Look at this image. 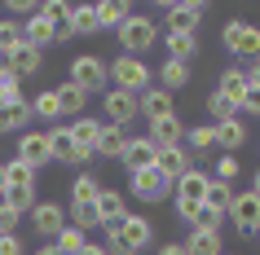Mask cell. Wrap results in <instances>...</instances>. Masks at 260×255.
I'll use <instances>...</instances> for the list:
<instances>
[{
	"instance_id": "cell-4",
	"label": "cell",
	"mask_w": 260,
	"mask_h": 255,
	"mask_svg": "<svg viewBox=\"0 0 260 255\" xmlns=\"http://www.w3.org/2000/svg\"><path fill=\"white\" fill-rule=\"evenodd\" d=\"M207 185H212V172H199V167H190V172L172 185V198H177V215H181V220H190L194 207H203Z\"/></svg>"
},
{
	"instance_id": "cell-14",
	"label": "cell",
	"mask_w": 260,
	"mask_h": 255,
	"mask_svg": "<svg viewBox=\"0 0 260 255\" xmlns=\"http://www.w3.org/2000/svg\"><path fill=\"white\" fill-rule=\"evenodd\" d=\"M154 141L150 136H128V145H123V167H128V176H137V172H146V167H154Z\"/></svg>"
},
{
	"instance_id": "cell-1",
	"label": "cell",
	"mask_w": 260,
	"mask_h": 255,
	"mask_svg": "<svg viewBox=\"0 0 260 255\" xmlns=\"http://www.w3.org/2000/svg\"><path fill=\"white\" fill-rule=\"evenodd\" d=\"M106 75L119 93H133L141 97L146 88H154V70L141 62V57H128V53H115V62H106Z\"/></svg>"
},
{
	"instance_id": "cell-5",
	"label": "cell",
	"mask_w": 260,
	"mask_h": 255,
	"mask_svg": "<svg viewBox=\"0 0 260 255\" xmlns=\"http://www.w3.org/2000/svg\"><path fill=\"white\" fill-rule=\"evenodd\" d=\"M154 18H141V14H133L128 22L119 27V53H128V57H141L146 49L154 44Z\"/></svg>"
},
{
	"instance_id": "cell-22",
	"label": "cell",
	"mask_w": 260,
	"mask_h": 255,
	"mask_svg": "<svg viewBox=\"0 0 260 255\" xmlns=\"http://www.w3.org/2000/svg\"><path fill=\"white\" fill-rule=\"evenodd\" d=\"M123 145H128V132H123V128H115V123H102L93 154H102V159H123Z\"/></svg>"
},
{
	"instance_id": "cell-50",
	"label": "cell",
	"mask_w": 260,
	"mask_h": 255,
	"mask_svg": "<svg viewBox=\"0 0 260 255\" xmlns=\"http://www.w3.org/2000/svg\"><path fill=\"white\" fill-rule=\"evenodd\" d=\"M247 70V84H251V88H260V62H251V66H243Z\"/></svg>"
},
{
	"instance_id": "cell-20",
	"label": "cell",
	"mask_w": 260,
	"mask_h": 255,
	"mask_svg": "<svg viewBox=\"0 0 260 255\" xmlns=\"http://www.w3.org/2000/svg\"><path fill=\"white\" fill-rule=\"evenodd\" d=\"M36 14L53 27V40H71V5L67 0H44Z\"/></svg>"
},
{
	"instance_id": "cell-37",
	"label": "cell",
	"mask_w": 260,
	"mask_h": 255,
	"mask_svg": "<svg viewBox=\"0 0 260 255\" xmlns=\"http://www.w3.org/2000/svg\"><path fill=\"white\" fill-rule=\"evenodd\" d=\"M18 44H22V22L0 18V62H5V53H14Z\"/></svg>"
},
{
	"instance_id": "cell-24",
	"label": "cell",
	"mask_w": 260,
	"mask_h": 255,
	"mask_svg": "<svg viewBox=\"0 0 260 255\" xmlns=\"http://www.w3.org/2000/svg\"><path fill=\"white\" fill-rule=\"evenodd\" d=\"M141 115H146V119H168V115H177V101H172V93H164V88H146V93H141Z\"/></svg>"
},
{
	"instance_id": "cell-30",
	"label": "cell",
	"mask_w": 260,
	"mask_h": 255,
	"mask_svg": "<svg viewBox=\"0 0 260 255\" xmlns=\"http://www.w3.org/2000/svg\"><path fill=\"white\" fill-rule=\"evenodd\" d=\"M154 75H159V88H164V93H177V88H185V84H190L194 70L185 66V62H164Z\"/></svg>"
},
{
	"instance_id": "cell-52",
	"label": "cell",
	"mask_w": 260,
	"mask_h": 255,
	"mask_svg": "<svg viewBox=\"0 0 260 255\" xmlns=\"http://www.w3.org/2000/svg\"><path fill=\"white\" fill-rule=\"evenodd\" d=\"M31 255H62V251H53V242H49V246H36Z\"/></svg>"
},
{
	"instance_id": "cell-53",
	"label": "cell",
	"mask_w": 260,
	"mask_h": 255,
	"mask_svg": "<svg viewBox=\"0 0 260 255\" xmlns=\"http://www.w3.org/2000/svg\"><path fill=\"white\" fill-rule=\"evenodd\" d=\"M251 194L260 198V167H256V176H251Z\"/></svg>"
},
{
	"instance_id": "cell-35",
	"label": "cell",
	"mask_w": 260,
	"mask_h": 255,
	"mask_svg": "<svg viewBox=\"0 0 260 255\" xmlns=\"http://www.w3.org/2000/svg\"><path fill=\"white\" fill-rule=\"evenodd\" d=\"M230 202H234V185H225V180H212V185H207V198H203L207 211L225 215V211H230Z\"/></svg>"
},
{
	"instance_id": "cell-38",
	"label": "cell",
	"mask_w": 260,
	"mask_h": 255,
	"mask_svg": "<svg viewBox=\"0 0 260 255\" xmlns=\"http://www.w3.org/2000/svg\"><path fill=\"white\" fill-rule=\"evenodd\" d=\"M181 145L199 150V154H203V150H212V145H216V132H212V123H199V128H185V141H181Z\"/></svg>"
},
{
	"instance_id": "cell-7",
	"label": "cell",
	"mask_w": 260,
	"mask_h": 255,
	"mask_svg": "<svg viewBox=\"0 0 260 255\" xmlns=\"http://www.w3.org/2000/svg\"><path fill=\"white\" fill-rule=\"evenodd\" d=\"M230 225L243 233V238H256L260 233V198L247 189V194H234V202H230Z\"/></svg>"
},
{
	"instance_id": "cell-10",
	"label": "cell",
	"mask_w": 260,
	"mask_h": 255,
	"mask_svg": "<svg viewBox=\"0 0 260 255\" xmlns=\"http://www.w3.org/2000/svg\"><path fill=\"white\" fill-rule=\"evenodd\" d=\"M115 233H119V242H123V246H128L133 255L146 251V246L154 242V225L146 220V215H137V211H128V215H123L119 225H115Z\"/></svg>"
},
{
	"instance_id": "cell-28",
	"label": "cell",
	"mask_w": 260,
	"mask_h": 255,
	"mask_svg": "<svg viewBox=\"0 0 260 255\" xmlns=\"http://www.w3.org/2000/svg\"><path fill=\"white\" fill-rule=\"evenodd\" d=\"M22 44H31V49H49V44H53V27H49V22H44L40 14H31L27 22H22Z\"/></svg>"
},
{
	"instance_id": "cell-55",
	"label": "cell",
	"mask_w": 260,
	"mask_h": 255,
	"mask_svg": "<svg viewBox=\"0 0 260 255\" xmlns=\"http://www.w3.org/2000/svg\"><path fill=\"white\" fill-rule=\"evenodd\" d=\"M256 238H260V233H256Z\"/></svg>"
},
{
	"instance_id": "cell-19",
	"label": "cell",
	"mask_w": 260,
	"mask_h": 255,
	"mask_svg": "<svg viewBox=\"0 0 260 255\" xmlns=\"http://www.w3.org/2000/svg\"><path fill=\"white\" fill-rule=\"evenodd\" d=\"M67 132H71V141L80 145L84 159H93V145H97V132H102V119H93V115H80V119H71V123H67Z\"/></svg>"
},
{
	"instance_id": "cell-32",
	"label": "cell",
	"mask_w": 260,
	"mask_h": 255,
	"mask_svg": "<svg viewBox=\"0 0 260 255\" xmlns=\"http://www.w3.org/2000/svg\"><path fill=\"white\" fill-rule=\"evenodd\" d=\"M97 189H102V180H97L93 172H84V176H75V180H71V207H93V198H97Z\"/></svg>"
},
{
	"instance_id": "cell-39",
	"label": "cell",
	"mask_w": 260,
	"mask_h": 255,
	"mask_svg": "<svg viewBox=\"0 0 260 255\" xmlns=\"http://www.w3.org/2000/svg\"><path fill=\"white\" fill-rule=\"evenodd\" d=\"M84 242H88V238H84L80 229H71V225H67V229L53 238V251H62V255H80V251H84Z\"/></svg>"
},
{
	"instance_id": "cell-47",
	"label": "cell",
	"mask_w": 260,
	"mask_h": 255,
	"mask_svg": "<svg viewBox=\"0 0 260 255\" xmlns=\"http://www.w3.org/2000/svg\"><path fill=\"white\" fill-rule=\"evenodd\" d=\"M0 255H27V246H22V238H0Z\"/></svg>"
},
{
	"instance_id": "cell-46",
	"label": "cell",
	"mask_w": 260,
	"mask_h": 255,
	"mask_svg": "<svg viewBox=\"0 0 260 255\" xmlns=\"http://www.w3.org/2000/svg\"><path fill=\"white\" fill-rule=\"evenodd\" d=\"M36 9H40L36 0H9V18H31Z\"/></svg>"
},
{
	"instance_id": "cell-43",
	"label": "cell",
	"mask_w": 260,
	"mask_h": 255,
	"mask_svg": "<svg viewBox=\"0 0 260 255\" xmlns=\"http://www.w3.org/2000/svg\"><path fill=\"white\" fill-rule=\"evenodd\" d=\"M18 97H22V80L0 66V101H18Z\"/></svg>"
},
{
	"instance_id": "cell-2",
	"label": "cell",
	"mask_w": 260,
	"mask_h": 255,
	"mask_svg": "<svg viewBox=\"0 0 260 255\" xmlns=\"http://www.w3.org/2000/svg\"><path fill=\"white\" fill-rule=\"evenodd\" d=\"M220 44H225V53H234V57H251V62H260V27H256V22L230 18V22L220 27Z\"/></svg>"
},
{
	"instance_id": "cell-45",
	"label": "cell",
	"mask_w": 260,
	"mask_h": 255,
	"mask_svg": "<svg viewBox=\"0 0 260 255\" xmlns=\"http://www.w3.org/2000/svg\"><path fill=\"white\" fill-rule=\"evenodd\" d=\"M18 220H22V211H14V207L0 202V238H14V233H18Z\"/></svg>"
},
{
	"instance_id": "cell-33",
	"label": "cell",
	"mask_w": 260,
	"mask_h": 255,
	"mask_svg": "<svg viewBox=\"0 0 260 255\" xmlns=\"http://www.w3.org/2000/svg\"><path fill=\"white\" fill-rule=\"evenodd\" d=\"M0 202L5 207H14V211L27 215L31 207H36V185H5V194H0Z\"/></svg>"
},
{
	"instance_id": "cell-11",
	"label": "cell",
	"mask_w": 260,
	"mask_h": 255,
	"mask_svg": "<svg viewBox=\"0 0 260 255\" xmlns=\"http://www.w3.org/2000/svg\"><path fill=\"white\" fill-rule=\"evenodd\" d=\"M168 194H172V180H168L159 167H146V172L133 176V198H141V202H164Z\"/></svg>"
},
{
	"instance_id": "cell-8",
	"label": "cell",
	"mask_w": 260,
	"mask_h": 255,
	"mask_svg": "<svg viewBox=\"0 0 260 255\" xmlns=\"http://www.w3.org/2000/svg\"><path fill=\"white\" fill-rule=\"evenodd\" d=\"M102 110H106V119L115 123V128H128V123L141 115V97L119 93V88H106V93H102Z\"/></svg>"
},
{
	"instance_id": "cell-40",
	"label": "cell",
	"mask_w": 260,
	"mask_h": 255,
	"mask_svg": "<svg viewBox=\"0 0 260 255\" xmlns=\"http://www.w3.org/2000/svg\"><path fill=\"white\" fill-rule=\"evenodd\" d=\"M207 115H212V119H216V123H225V119H238V106H234L230 97L212 93V97H207Z\"/></svg>"
},
{
	"instance_id": "cell-21",
	"label": "cell",
	"mask_w": 260,
	"mask_h": 255,
	"mask_svg": "<svg viewBox=\"0 0 260 255\" xmlns=\"http://www.w3.org/2000/svg\"><path fill=\"white\" fill-rule=\"evenodd\" d=\"M212 132H216V145H220V154H238V150L247 145V123H243V119L212 123Z\"/></svg>"
},
{
	"instance_id": "cell-56",
	"label": "cell",
	"mask_w": 260,
	"mask_h": 255,
	"mask_svg": "<svg viewBox=\"0 0 260 255\" xmlns=\"http://www.w3.org/2000/svg\"><path fill=\"white\" fill-rule=\"evenodd\" d=\"M220 255H225V251H220Z\"/></svg>"
},
{
	"instance_id": "cell-29",
	"label": "cell",
	"mask_w": 260,
	"mask_h": 255,
	"mask_svg": "<svg viewBox=\"0 0 260 255\" xmlns=\"http://www.w3.org/2000/svg\"><path fill=\"white\" fill-rule=\"evenodd\" d=\"M97 5H71V35H97Z\"/></svg>"
},
{
	"instance_id": "cell-31",
	"label": "cell",
	"mask_w": 260,
	"mask_h": 255,
	"mask_svg": "<svg viewBox=\"0 0 260 255\" xmlns=\"http://www.w3.org/2000/svg\"><path fill=\"white\" fill-rule=\"evenodd\" d=\"M164 49H168V62H185V66L199 57V40L194 35H164Z\"/></svg>"
},
{
	"instance_id": "cell-6",
	"label": "cell",
	"mask_w": 260,
	"mask_h": 255,
	"mask_svg": "<svg viewBox=\"0 0 260 255\" xmlns=\"http://www.w3.org/2000/svg\"><path fill=\"white\" fill-rule=\"evenodd\" d=\"M27 215H31V229H36L40 238H49V242L67 229V207L53 202V198H36V207H31Z\"/></svg>"
},
{
	"instance_id": "cell-41",
	"label": "cell",
	"mask_w": 260,
	"mask_h": 255,
	"mask_svg": "<svg viewBox=\"0 0 260 255\" xmlns=\"http://www.w3.org/2000/svg\"><path fill=\"white\" fill-rule=\"evenodd\" d=\"M5 185H36V172H31L27 163L9 159V163H5Z\"/></svg>"
},
{
	"instance_id": "cell-15",
	"label": "cell",
	"mask_w": 260,
	"mask_h": 255,
	"mask_svg": "<svg viewBox=\"0 0 260 255\" xmlns=\"http://www.w3.org/2000/svg\"><path fill=\"white\" fill-rule=\"evenodd\" d=\"M93 211H97V220H102V229H106V225H119L123 215H128V198H123L119 189H97Z\"/></svg>"
},
{
	"instance_id": "cell-12",
	"label": "cell",
	"mask_w": 260,
	"mask_h": 255,
	"mask_svg": "<svg viewBox=\"0 0 260 255\" xmlns=\"http://www.w3.org/2000/svg\"><path fill=\"white\" fill-rule=\"evenodd\" d=\"M14 159L27 163L31 172H36V167H44V163H53V159H49V136H44V132H18Z\"/></svg>"
},
{
	"instance_id": "cell-9",
	"label": "cell",
	"mask_w": 260,
	"mask_h": 255,
	"mask_svg": "<svg viewBox=\"0 0 260 255\" xmlns=\"http://www.w3.org/2000/svg\"><path fill=\"white\" fill-rule=\"evenodd\" d=\"M207 5L203 0H181V5H168V35H194L199 22H203Z\"/></svg>"
},
{
	"instance_id": "cell-13",
	"label": "cell",
	"mask_w": 260,
	"mask_h": 255,
	"mask_svg": "<svg viewBox=\"0 0 260 255\" xmlns=\"http://www.w3.org/2000/svg\"><path fill=\"white\" fill-rule=\"evenodd\" d=\"M44 136H49V159H53V163H71V167H75V163H88V159L80 154V145L71 141L67 123H53Z\"/></svg>"
},
{
	"instance_id": "cell-18",
	"label": "cell",
	"mask_w": 260,
	"mask_h": 255,
	"mask_svg": "<svg viewBox=\"0 0 260 255\" xmlns=\"http://www.w3.org/2000/svg\"><path fill=\"white\" fill-rule=\"evenodd\" d=\"M40 62H44L40 49H31V44H18L14 53H5V62H0V66L14 70L18 80H27V75H36V70H40Z\"/></svg>"
},
{
	"instance_id": "cell-54",
	"label": "cell",
	"mask_w": 260,
	"mask_h": 255,
	"mask_svg": "<svg viewBox=\"0 0 260 255\" xmlns=\"http://www.w3.org/2000/svg\"><path fill=\"white\" fill-rule=\"evenodd\" d=\"M0 194H5V163H0Z\"/></svg>"
},
{
	"instance_id": "cell-49",
	"label": "cell",
	"mask_w": 260,
	"mask_h": 255,
	"mask_svg": "<svg viewBox=\"0 0 260 255\" xmlns=\"http://www.w3.org/2000/svg\"><path fill=\"white\" fill-rule=\"evenodd\" d=\"M154 255H185V246H181V242H164Z\"/></svg>"
},
{
	"instance_id": "cell-48",
	"label": "cell",
	"mask_w": 260,
	"mask_h": 255,
	"mask_svg": "<svg viewBox=\"0 0 260 255\" xmlns=\"http://www.w3.org/2000/svg\"><path fill=\"white\" fill-rule=\"evenodd\" d=\"M238 110H247V115H260V88H247V97L238 101Z\"/></svg>"
},
{
	"instance_id": "cell-3",
	"label": "cell",
	"mask_w": 260,
	"mask_h": 255,
	"mask_svg": "<svg viewBox=\"0 0 260 255\" xmlns=\"http://www.w3.org/2000/svg\"><path fill=\"white\" fill-rule=\"evenodd\" d=\"M71 84H75L84 97H88V93H106V88H110L106 62H102L97 53H80V57H71Z\"/></svg>"
},
{
	"instance_id": "cell-27",
	"label": "cell",
	"mask_w": 260,
	"mask_h": 255,
	"mask_svg": "<svg viewBox=\"0 0 260 255\" xmlns=\"http://www.w3.org/2000/svg\"><path fill=\"white\" fill-rule=\"evenodd\" d=\"M247 88H251V84H247V70H243V66H230V70H220V84H216V93H220V97H230L234 106H238V101L247 97Z\"/></svg>"
},
{
	"instance_id": "cell-36",
	"label": "cell",
	"mask_w": 260,
	"mask_h": 255,
	"mask_svg": "<svg viewBox=\"0 0 260 255\" xmlns=\"http://www.w3.org/2000/svg\"><path fill=\"white\" fill-rule=\"evenodd\" d=\"M31 119H44V123H57V119H62V110H57V97H53V88L36 93V101H31Z\"/></svg>"
},
{
	"instance_id": "cell-16",
	"label": "cell",
	"mask_w": 260,
	"mask_h": 255,
	"mask_svg": "<svg viewBox=\"0 0 260 255\" xmlns=\"http://www.w3.org/2000/svg\"><path fill=\"white\" fill-rule=\"evenodd\" d=\"M154 167L177 185L181 176L190 172V154H185V145H159V150H154Z\"/></svg>"
},
{
	"instance_id": "cell-25",
	"label": "cell",
	"mask_w": 260,
	"mask_h": 255,
	"mask_svg": "<svg viewBox=\"0 0 260 255\" xmlns=\"http://www.w3.org/2000/svg\"><path fill=\"white\" fill-rule=\"evenodd\" d=\"M181 246H185V255H220L225 242H220L216 229H190V238L181 242Z\"/></svg>"
},
{
	"instance_id": "cell-17",
	"label": "cell",
	"mask_w": 260,
	"mask_h": 255,
	"mask_svg": "<svg viewBox=\"0 0 260 255\" xmlns=\"http://www.w3.org/2000/svg\"><path fill=\"white\" fill-rule=\"evenodd\" d=\"M31 123V101L27 97H18V101H0V132L14 136V132H27Z\"/></svg>"
},
{
	"instance_id": "cell-51",
	"label": "cell",
	"mask_w": 260,
	"mask_h": 255,
	"mask_svg": "<svg viewBox=\"0 0 260 255\" xmlns=\"http://www.w3.org/2000/svg\"><path fill=\"white\" fill-rule=\"evenodd\" d=\"M80 255H106V246H102V242H84Z\"/></svg>"
},
{
	"instance_id": "cell-42",
	"label": "cell",
	"mask_w": 260,
	"mask_h": 255,
	"mask_svg": "<svg viewBox=\"0 0 260 255\" xmlns=\"http://www.w3.org/2000/svg\"><path fill=\"white\" fill-rule=\"evenodd\" d=\"M190 229H216L220 233V225H225V215H216V211H207V207H194L190 211V220H185Z\"/></svg>"
},
{
	"instance_id": "cell-44",
	"label": "cell",
	"mask_w": 260,
	"mask_h": 255,
	"mask_svg": "<svg viewBox=\"0 0 260 255\" xmlns=\"http://www.w3.org/2000/svg\"><path fill=\"white\" fill-rule=\"evenodd\" d=\"M234 176H238V154H220V159H216V172H212V180H225V185H234Z\"/></svg>"
},
{
	"instance_id": "cell-23",
	"label": "cell",
	"mask_w": 260,
	"mask_h": 255,
	"mask_svg": "<svg viewBox=\"0 0 260 255\" xmlns=\"http://www.w3.org/2000/svg\"><path fill=\"white\" fill-rule=\"evenodd\" d=\"M154 145H181L185 141V123L177 115H168V119H150V132H146Z\"/></svg>"
},
{
	"instance_id": "cell-34",
	"label": "cell",
	"mask_w": 260,
	"mask_h": 255,
	"mask_svg": "<svg viewBox=\"0 0 260 255\" xmlns=\"http://www.w3.org/2000/svg\"><path fill=\"white\" fill-rule=\"evenodd\" d=\"M53 97H57V110H62V115H75V119L84 115V101H88V97H84L71 80L62 84V88H53Z\"/></svg>"
},
{
	"instance_id": "cell-26",
	"label": "cell",
	"mask_w": 260,
	"mask_h": 255,
	"mask_svg": "<svg viewBox=\"0 0 260 255\" xmlns=\"http://www.w3.org/2000/svg\"><path fill=\"white\" fill-rule=\"evenodd\" d=\"M128 18H133L128 0H97V22H102V31H119Z\"/></svg>"
}]
</instances>
